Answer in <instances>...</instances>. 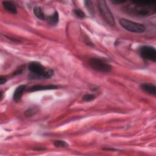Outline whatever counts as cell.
Returning <instances> with one entry per match:
<instances>
[{"instance_id":"1","label":"cell","mask_w":156,"mask_h":156,"mask_svg":"<svg viewBox=\"0 0 156 156\" xmlns=\"http://www.w3.org/2000/svg\"><path fill=\"white\" fill-rule=\"evenodd\" d=\"M126 11L138 16H148L156 12L155 1H132L126 7Z\"/></svg>"},{"instance_id":"2","label":"cell","mask_w":156,"mask_h":156,"mask_svg":"<svg viewBox=\"0 0 156 156\" xmlns=\"http://www.w3.org/2000/svg\"><path fill=\"white\" fill-rule=\"evenodd\" d=\"M28 68L30 73L34 75V77L38 78L49 79L54 74V70L52 69L46 68L38 62H31L29 63Z\"/></svg>"},{"instance_id":"3","label":"cell","mask_w":156,"mask_h":156,"mask_svg":"<svg viewBox=\"0 0 156 156\" xmlns=\"http://www.w3.org/2000/svg\"><path fill=\"white\" fill-rule=\"evenodd\" d=\"M98 4L99 13L105 21L110 26H115V18L113 17V13L107 5L106 2L104 0H99L98 1Z\"/></svg>"},{"instance_id":"4","label":"cell","mask_w":156,"mask_h":156,"mask_svg":"<svg viewBox=\"0 0 156 156\" xmlns=\"http://www.w3.org/2000/svg\"><path fill=\"white\" fill-rule=\"evenodd\" d=\"M121 26L128 31L134 33H143L145 31V26L138 23H135L126 18L119 20Z\"/></svg>"},{"instance_id":"5","label":"cell","mask_w":156,"mask_h":156,"mask_svg":"<svg viewBox=\"0 0 156 156\" xmlns=\"http://www.w3.org/2000/svg\"><path fill=\"white\" fill-rule=\"evenodd\" d=\"M89 64L92 69L99 72L108 73L112 70V66L100 58H91L89 60Z\"/></svg>"},{"instance_id":"6","label":"cell","mask_w":156,"mask_h":156,"mask_svg":"<svg viewBox=\"0 0 156 156\" xmlns=\"http://www.w3.org/2000/svg\"><path fill=\"white\" fill-rule=\"evenodd\" d=\"M140 54L141 57L147 60H151L154 62L156 61V50L151 46L144 45L140 48Z\"/></svg>"},{"instance_id":"7","label":"cell","mask_w":156,"mask_h":156,"mask_svg":"<svg viewBox=\"0 0 156 156\" xmlns=\"http://www.w3.org/2000/svg\"><path fill=\"white\" fill-rule=\"evenodd\" d=\"M26 88V85H21L16 87L13 95V99L14 101H15L16 102H18L21 101L22 96Z\"/></svg>"},{"instance_id":"8","label":"cell","mask_w":156,"mask_h":156,"mask_svg":"<svg viewBox=\"0 0 156 156\" xmlns=\"http://www.w3.org/2000/svg\"><path fill=\"white\" fill-rule=\"evenodd\" d=\"M57 87L54 85H36L30 87L28 88L27 91L29 92H34L37 91L41 90H55L57 89Z\"/></svg>"},{"instance_id":"9","label":"cell","mask_w":156,"mask_h":156,"mask_svg":"<svg viewBox=\"0 0 156 156\" xmlns=\"http://www.w3.org/2000/svg\"><path fill=\"white\" fill-rule=\"evenodd\" d=\"M141 88L145 92L152 94L153 96H155L156 94V87L155 85L151 83H144L141 85Z\"/></svg>"},{"instance_id":"10","label":"cell","mask_w":156,"mask_h":156,"mask_svg":"<svg viewBox=\"0 0 156 156\" xmlns=\"http://www.w3.org/2000/svg\"><path fill=\"white\" fill-rule=\"evenodd\" d=\"M2 5L4 9L8 12L12 14H16L17 13L16 7L12 2L4 1L2 2Z\"/></svg>"},{"instance_id":"11","label":"cell","mask_w":156,"mask_h":156,"mask_svg":"<svg viewBox=\"0 0 156 156\" xmlns=\"http://www.w3.org/2000/svg\"><path fill=\"white\" fill-rule=\"evenodd\" d=\"M58 13L57 11H55L53 14L51 15L46 17V20L48 21V23L52 25H55L58 22Z\"/></svg>"},{"instance_id":"12","label":"cell","mask_w":156,"mask_h":156,"mask_svg":"<svg viewBox=\"0 0 156 156\" xmlns=\"http://www.w3.org/2000/svg\"><path fill=\"white\" fill-rule=\"evenodd\" d=\"M34 13L37 18L41 20H44L46 19V16L44 15L41 8L38 6H35L34 8Z\"/></svg>"},{"instance_id":"13","label":"cell","mask_w":156,"mask_h":156,"mask_svg":"<svg viewBox=\"0 0 156 156\" xmlns=\"http://www.w3.org/2000/svg\"><path fill=\"white\" fill-rule=\"evenodd\" d=\"M54 144L57 147H67L69 146V144L66 141L61 140L54 141Z\"/></svg>"},{"instance_id":"14","label":"cell","mask_w":156,"mask_h":156,"mask_svg":"<svg viewBox=\"0 0 156 156\" xmlns=\"http://www.w3.org/2000/svg\"><path fill=\"white\" fill-rule=\"evenodd\" d=\"M84 4L85 5L86 7V8L88 9L89 13L93 15L94 13V8L93 6V2L91 1H84Z\"/></svg>"},{"instance_id":"15","label":"cell","mask_w":156,"mask_h":156,"mask_svg":"<svg viewBox=\"0 0 156 156\" xmlns=\"http://www.w3.org/2000/svg\"><path fill=\"white\" fill-rule=\"evenodd\" d=\"M74 14L79 18L82 19L85 17V13L80 9H75L74 10Z\"/></svg>"},{"instance_id":"16","label":"cell","mask_w":156,"mask_h":156,"mask_svg":"<svg viewBox=\"0 0 156 156\" xmlns=\"http://www.w3.org/2000/svg\"><path fill=\"white\" fill-rule=\"evenodd\" d=\"M96 98V95L94 94H85L83 96V100L85 102H90Z\"/></svg>"},{"instance_id":"17","label":"cell","mask_w":156,"mask_h":156,"mask_svg":"<svg viewBox=\"0 0 156 156\" xmlns=\"http://www.w3.org/2000/svg\"><path fill=\"white\" fill-rule=\"evenodd\" d=\"M7 81V79L5 77H3V76H1L0 77V83L1 85H2L4 83H5Z\"/></svg>"},{"instance_id":"18","label":"cell","mask_w":156,"mask_h":156,"mask_svg":"<svg viewBox=\"0 0 156 156\" xmlns=\"http://www.w3.org/2000/svg\"><path fill=\"white\" fill-rule=\"evenodd\" d=\"M111 2H112V3L118 4H122V3L125 2L126 1H112Z\"/></svg>"}]
</instances>
